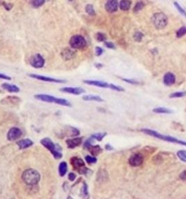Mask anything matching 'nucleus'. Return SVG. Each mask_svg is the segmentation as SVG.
I'll list each match as a JSON object with an SVG mask.
<instances>
[{
  "label": "nucleus",
  "mask_w": 186,
  "mask_h": 199,
  "mask_svg": "<svg viewBox=\"0 0 186 199\" xmlns=\"http://www.w3.org/2000/svg\"><path fill=\"white\" fill-rule=\"evenodd\" d=\"M40 174L37 170L29 168L22 174V179L27 185L33 186L37 185L40 181Z\"/></svg>",
  "instance_id": "f257e3e1"
},
{
  "label": "nucleus",
  "mask_w": 186,
  "mask_h": 199,
  "mask_svg": "<svg viewBox=\"0 0 186 199\" xmlns=\"http://www.w3.org/2000/svg\"><path fill=\"white\" fill-rule=\"evenodd\" d=\"M34 98L37 100L44 101V102H50V103H55L62 106L65 107H71V104L67 99L58 98V97L52 96L47 95V94H37L34 96Z\"/></svg>",
  "instance_id": "f03ea898"
},
{
  "label": "nucleus",
  "mask_w": 186,
  "mask_h": 199,
  "mask_svg": "<svg viewBox=\"0 0 186 199\" xmlns=\"http://www.w3.org/2000/svg\"><path fill=\"white\" fill-rule=\"evenodd\" d=\"M142 131L143 133H145L146 134L149 135V136L156 137V138H158V139H161L167 141V142H172V143L180 144H182V145H185L186 146V142H183V141L179 140V139H177L174 138V137H171V136H164V135L159 134V133L156 132V131L149 130V129H142Z\"/></svg>",
  "instance_id": "7ed1b4c3"
},
{
  "label": "nucleus",
  "mask_w": 186,
  "mask_h": 199,
  "mask_svg": "<svg viewBox=\"0 0 186 199\" xmlns=\"http://www.w3.org/2000/svg\"><path fill=\"white\" fill-rule=\"evenodd\" d=\"M40 142L44 147H46L48 150H50V153L52 154V155H53L55 159H60L63 157V154L58 149L56 144H54L50 138L42 139Z\"/></svg>",
  "instance_id": "20e7f679"
},
{
  "label": "nucleus",
  "mask_w": 186,
  "mask_h": 199,
  "mask_svg": "<svg viewBox=\"0 0 186 199\" xmlns=\"http://www.w3.org/2000/svg\"><path fill=\"white\" fill-rule=\"evenodd\" d=\"M152 22L156 29H162L165 28L168 23V19L166 15L162 13H155L152 17Z\"/></svg>",
  "instance_id": "39448f33"
},
{
  "label": "nucleus",
  "mask_w": 186,
  "mask_h": 199,
  "mask_svg": "<svg viewBox=\"0 0 186 199\" xmlns=\"http://www.w3.org/2000/svg\"><path fill=\"white\" fill-rule=\"evenodd\" d=\"M70 45L74 49H82L87 45V41L82 35H74L70 39Z\"/></svg>",
  "instance_id": "423d86ee"
},
{
  "label": "nucleus",
  "mask_w": 186,
  "mask_h": 199,
  "mask_svg": "<svg viewBox=\"0 0 186 199\" xmlns=\"http://www.w3.org/2000/svg\"><path fill=\"white\" fill-rule=\"evenodd\" d=\"M91 140L92 138L88 139L84 142V147L85 148V149L89 150L92 155H94V156H96V155H99V154L103 151V150L99 145H93Z\"/></svg>",
  "instance_id": "0eeeda50"
},
{
  "label": "nucleus",
  "mask_w": 186,
  "mask_h": 199,
  "mask_svg": "<svg viewBox=\"0 0 186 199\" xmlns=\"http://www.w3.org/2000/svg\"><path fill=\"white\" fill-rule=\"evenodd\" d=\"M45 61L40 54H36L30 59V64L36 69L42 68L44 67Z\"/></svg>",
  "instance_id": "6e6552de"
},
{
  "label": "nucleus",
  "mask_w": 186,
  "mask_h": 199,
  "mask_svg": "<svg viewBox=\"0 0 186 199\" xmlns=\"http://www.w3.org/2000/svg\"><path fill=\"white\" fill-rule=\"evenodd\" d=\"M71 164L74 168V170L77 171L79 173H80L82 169L85 168L84 161L79 157H73L71 159Z\"/></svg>",
  "instance_id": "1a4fd4ad"
},
{
  "label": "nucleus",
  "mask_w": 186,
  "mask_h": 199,
  "mask_svg": "<svg viewBox=\"0 0 186 199\" xmlns=\"http://www.w3.org/2000/svg\"><path fill=\"white\" fill-rule=\"evenodd\" d=\"M29 77L31 78L37 79V80H42L44 82H55V83H63L65 81L64 80H59V79H55L52 78H49V77L44 76V75L40 74H29Z\"/></svg>",
  "instance_id": "9d476101"
},
{
  "label": "nucleus",
  "mask_w": 186,
  "mask_h": 199,
  "mask_svg": "<svg viewBox=\"0 0 186 199\" xmlns=\"http://www.w3.org/2000/svg\"><path fill=\"white\" fill-rule=\"evenodd\" d=\"M22 136V131L19 128L13 127L9 130L7 133V139L10 141H16Z\"/></svg>",
  "instance_id": "9b49d317"
},
{
  "label": "nucleus",
  "mask_w": 186,
  "mask_h": 199,
  "mask_svg": "<svg viewBox=\"0 0 186 199\" xmlns=\"http://www.w3.org/2000/svg\"><path fill=\"white\" fill-rule=\"evenodd\" d=\"M144 157L141 154H135V155H132V156L129 157V164L131 165L132 166H139L143 163Z\"/></svg>",
  "instance_id": "f8f14e48"
},
{
  "label": "nucleus",
  "mask_w": 186,
  "mask_h": 199,
  "mask_svg": "<svg viewBox=\"0 0 186 199\" xmlns=\"http://www.w3.org/2000/svg\"><path fill=\"white\" fill-rule=\"evenodd\" d=\"M60 91L74 95H80L85 93V90L80 87H64L61 88Z\"/></svg>",
  "instance_id": "ddd939ff"
},
{
  "label": "nucleus",
  "mask_w": 186,
  "mask_h": 199,
  "mask_svg": "<svg viewBox=\"0 0 186 199\" xmlns=\"http://www.w3.org/2000/svg\"><path fill=\"white\" fill-rule=\"evenodd\" d=\"M82 142V137H76V138L74 139H68L65 141L69 149H74V148L79 146Z\"/></svg>",
  "instance_id": "4468645a"
},
{
  "label": "nucleus",
  "mask_w": 186,
  "mask_h": 199,
  "mask_svg": "<svg viewBox=\"0 0 186 199\" xmlns=\"http://www.w3.org/2000/svg\"><path fill=\"white\" fill-rule=\"evenodd\" d=\"M84 82L85 84H87V85H94V86H97V87L103 88H110V84L107 83V82L104 81H100V80H84Z\"/></svg>",
  "instance_id": "2eb2a0df"
},
{
  "label": "nucleus",
  "mask_w": 186,
  "mask_h": 199,
  "mask_svg": "<svg viewBox=\"0 0 186 199\" xmlns=\"http://www.w3.org/2000/svg\"><path fill=\"white\" fill-rule=\"evenodd\" d=\"M118 0H108L106 4V10L111 13L116 12L118 10Z\"/></svg>",
  "instance_id": "dca6fc26"
},
{
  "label": "nucleus",
  "mask_w": 186,
  "mask_h": 199,
  "mask_svg": "<svg viewBox=\"0 0 186 199\" xmlns=\"http://www.w3.org/2000/svg\"><path fill=\"white\" fill-rule=\"evenodd\" d=\"M17 144H18L19 149L24 150L32 146L33 144V142H32V140H31L30 139H23L18 141V142H17Z\"/></svg>",
  "instance_id": "f3484780"
},
{
  "label": "nucleus",
  "mask_w": 186,
  "mask_h": 199,
  "mask_svg": "<svg viewBox=\"0 0 186 199\" xmlns=\"http://www.w3.org/2000/svg\"><path fill=\"white\" fill-rule=\"evenodd\" d=\"M175 82V76L171 72H167L164 76V83L166 85H172Z\"/></svg>",
  "instance_id": "a211bd4d"
},
{
  "label": "nucleus",
  "mask_w": 186,
  "mask_h": 199,
  "mask_svg": "<svg viewBox=\"0 0 186 199\" xmlns=\"http://www.w3.org/2000/svg\"><path fill=\"white\" fill-rule=\"evenodd\" d=\"M2 88H4L5 90H6L8 92H10V93H18L20 91L19 88L17 85H12V84L9 83H3L2 85Z\"/></svg>",
  "instance_id": "6ab92c4d"
},
{
  "label": "nucleus",
  "mask_w": 186,
  "mask_h": 199,
  "mask_svg": "<svg viewBox=\"0 0 186 199\" xmlns=\"http://www.w3.org/2000/svg\"><path fill=\"white\" fill-rule=\"evenodd\" d=\"M62 57L65 60H70L73 58H74L75 56V52L74 50L69 49V48H66L62 52Z\"/></svg>",
  "instance_id": "aec40b11"
},
{
  "label": "nucleus",
  "mask_w": 186,
  "mask_h": 199,
  "mask_svg": "<svg viewBox=\"0 0 186 199\" xmlns=\"http://www.w3.org/2000/svg\"><path fill=\"white\" fill-rule=\"evenodd\" d=\"M82 99L84 101H97V102H102V101H103V99L101 97L95 95H85L82 97Z\"/></svg>",
  "instance_id": "412c9836"
},
{
  "label": "nucleus",
  "mask_w": 186,
  "mask_h": 199,
  "mask_svg": "<svg viewBox=\"0 0 186 199\" xmlns=\"http://www.w3.org/2000/svg\"><path fill=\"white\" fill-rule=\"evenodd\" d=\"M67 170H68V166H67L66 162L63 161V162L60 163L59 167H58V172H59L60 176H64L65 175V174L67 173Z\"/></svg>",
  "instance_id": "4be33fe9"
},
{
  "label": "nucleus",
  "mask_w": 186,
  "mask_h": 199,
  "mask_svg": "<svg viewBox=\"0 0 186 199\" xmlns=\"http://www.w3.org/2000/svg\"><path fill=\"white\" fill-rule=\"evenodd\" d=\"M131 5H132V2L131 1H129V0H121V1L120 2L119 7L121 10L126 11V10H128L130 8Z\"/></svg>",
  "instance_id": "5701e85b"
},
{
  "label": "nucleus",
  "mask_w": 186,
  "mask_h": 199,
  "mask_svg": "<svg viewBox=\"0 0 186 199\" xmlns=\"http://www.w3.org/2000/svg\"><path fill=\"white\" fill-rule=\"evenodd\" d=\"M153 111L154 112H156V113H164V114H170L172 113V110H169V109L167 108H163V107H159V108H155L153 109Z\"/></svg>",
  "instance_id": "b1692460"
},
{
  "label": "nucleus",
  "mask_w": 186,
  "mask_h": 199,
  "mask_svg": "<svg viewBox=\"0 0 186 199\" xmlns=\"http://www.w3.org/2000/svg\"><path fill=\"white\" fill-rule=\"evenodd\" d=\"M106 136V133H97V134H94L92 135L91 137H93V139H96L97 141H101Z\"/></svg>",
  "instance_id": "393cba45"
},
{
  "label": "nucleus",
  "mask_w": 186,
  "mask_h": 199,
  "mask_svg": "<svg viewBox=\"0 0 186 199\" xmlns=\"http://www.w3.org/2000/svg\"><path fill=\"white\" fill-rule=\"evenodd\" d=\"M44 2L45 0H32V1H31V4H32V6L33 7L37 8V7H41L42 5H44Z\"/></svg>",
  "instance_id": "a878e982"
},
{
  "label": "nucleus",
  "mask_w": 186,
  "mask_h": 199,
  "mask_svg": "<svg viewBox=\"0 0 186 199\" xmlns=\"http://www.w3.org/2000/svg\"><path fill=\"white\" fill-rule=\"evenodd\" d=\"M85 161L86 162L89 164H93V163H95L97 161V157L94 156H90V155H87L85 157Z\"/></svg>",
  "instance_id": "bb28decb"
},
{
  "label": "nucleus",
  "mask_w": 186,
  "mask_h": 199,
  "mask_svg": "<svg viewBox=\"0 0 186 199\" xmlns=\"http://www.w3.org/2000/svg\"><path fill=\"white\" fill-rule=\"evenodd\" d=\"M144 7V3L142 2H138V3L136 4V5H135V6L134 7V10H133V11H134L135 13H138L139 12V11L140 10H141L142 8H143Z\"/></svg>",
  "instance_id": "cd10ccee"
},
{
  "label": "nucleus",
  "mask_w": 186,
  "mask_h": 199,
  "mask_svg": "<svg viewBox=\"0 0 186 199\" xmlns=\"http://www.w3.org/2000/svg\"><path fill=\"white\" fill-rule=\"evenodd\" d=\"M177 156L180 157V160L186 163V151H185V150H180V151H178Z\"/></svg>",
  "instance_id": "c85d7f7f"
},
{
  "label": "nucleus",
  "mask_w": 186,
  "mask_h": 199,
  "mask_svg": "<svg viewBox=\"0 0 186 199\" xmlns=\"http://www.w3.org/2000/svg\"><path fill=\"white\" fill-rule=\"evenodd\" d=\"M86 12L89 15H90V16H93L95 15V10H94V7L92 5H87V6H86Z\"/></svg>",
  "instance_id": "c756f323"
},
{
  "label": "nucleus",
  "mask_w": 186,
  "mask_h": 199,
  "mask_svg": "<svg viewBox=\"0 0 186 199\" xmlns=\"http://www.w3.org/2000/svg\"><path fill=\"white\" fill-rule=\"evenodd\" d=\"M185 95L186 92H176V93H172L170 97V98H180V97H183Z\"/></svg>",
  "instance_id": "7c9ffc66"
},
{
  "label": "nucleus",
  "mask_w": 186,
  "mask_h": 199,
  "mask_svg": "<svg viewBox=\"0 0 186 199\" xmlns=\"http://www.w3.org/2000/svg\"><path fill=\"white\" fill-rule=\"evenodd\" d=\"M185 34H186V27L180 28V29L177 31V37L178 38L183 37L184 35Z\"/></svg>",
  "instance_id": "2f4dec72"
},
{
  "label": "nucleus",
  "mask_w": 186,
  "mask_h": 199,
  "mask_svg": "<svg viewBox=\"0 0 186 199\" xmlns=\"http://www.w3.org/2000/svg\"><path fill=\"white\" fill-rule=\"evenodd\" d=\"M133 37H134L135 41H137V42H140V41L142 40V37H143V34H142L141 32H140V31H137V32H135Z\"/></svg>",
  "instance_id": "473e14b6"
},
{
  "label": "nucleus",
  "mask_w": 186,
  "mask_h": 199,
  "mask_svg": "<svg viewBox=\"0 0 186 199\" xmlns=\"http://www.w3.org/2000/svg\"><path fill=\"white\" fill-rule=\"evenodd\" d=\"M96 39L99 42H104L106 39V36L103 33L98 32L96 34Z\"/></svg>",
  "instance_id": "72a5a7b5"
},
{
  "label": "nucleus",
  "mask_w": 186,
  "mask_h": 199,
  "mask_svg": "<svg viewBox=\"0 0 186 199\" xmlns=\"http://www.w3.org/2000/svg\"><path fill=\"white\" fill-rule=\"evenodd\" d=\"M174 5H175V7H176V8H177V10H178V11H179V12H180V13H181V14H182V15H183V16H185V17H186V12H185V10H183V8H182V7H181V6H180V5H179V4H178L177 2H174Z\"/></svg>",
  "instance_id": "f704fd0d"
},
{
  "label": "nucleus",
  "mask_w": 186,
  "mask_h": 199,
  "mask_svg": "<svg viewBox=\"0 0 186 199\" xmlns=\"http://www.w3.org/2000/svg\"><path fill=\"white\" fill-rule=\"evenodd\" d=\"M110 88H111V89L115 90V91H125V90H124L121 87H120V86L115 85H114V84H110Z\"/></svg>",
  "instance_id": "c9c22d12"
},
{
  "label": "nucleus",
  "mask_w": 186,
  "mask_h": 199,
  "mask_svg": "<svg viewBox=\"0 0 186 199\" xmlns=\"http://www.w3.org/2000/svg\"><path fill=\"white\" fill-rule=\"evenodd\" d=\"M103 50L100 48V47H96V48H95V54H96L97 56H101L103 54Z\"/></svg>",
  "instance_id": "e433bc0d"
},
{
  "label": "nucleus",
  "mask_w": 186,
  "mask_h": 199,
  "mask_svg": "<svg viewBox=\"0 0 186 199\" xmlns=\"http://www.w3.org/2000/svg\"><path fill=\"white\" fill-rule=\"evenodd\" d=\"M105 45H106L108 48H111V49H115V45H114V44L111 42H105Z\"/></svg>",
  "instance_id": "4c0bfd02"
},
{
  "label": "nucleus",
  "mask_w": 186,
  "mask_h": 199,
  "mask_svg": "<svg viewBox=\"0 0 186 199\" xmlns=\"http://www.w3.org/2000/svg\"><path fill=\"white\" fill-rule=\"evenodd\" d=\"M76 175L74 173H70L68 174V179L70 180V181L71 182L74 181V180L76 179Z\"/></svg>",
  "instance_id": "58836bf2"
},
{
  "label": "nucleus",
  "mask_w": 186,
  "mask_h": 199,
  "mask_svg": "<svg viewBox=\"0 0 186 199\" xmlns=\"http://www.w3.org/2000/svg\"><path fill=\"white\" fill-rule=\"evenodd\" d=\"M0 79H4V80H11V78H10V77L7 76V75H6V74H1V73H0Z\"/></svg>",
  "instance_id": "ea45409f"
},
{
  "label": "nucleus",
  "mask_w": 186,
  "mask_h": 199,
  "mask_svg": "<svg viewBox=\"0 0 186 199\" xmlns=\"http://www.w3.org/2000/svg\"><path fill=\"white\" fill-rule=\"evenodd\" d=\"M180 177L181 179L184 180V181H186V171H184V172L180 174Z\"/></svg>",
  "instance_id": "a19ab883"
},
{
  "label": "nucleus",
  "mask_w": 186,
  "mask_h": 199,
  "mask_svg": "<svg viewBox=\"0 0 186 199\" xmlns=\"http://www.w3.org/2000/svg\"><path fill=\"white\" fill-rule=\"evenodd\" d=\"M83 193L84 195H88V191H87V186L85 183H84V186H83Z\"/></svg>",
  "instance_id": "79ce46f5"
},
{
  "label": "nucleus",
  "mask_w": 186,
  "mask_h": 199,
  "mask_svg": "<svg viewBox=\"0 0 186 199\" xmlns=\"http://www.w3.org/2000/svg\"><path fill=\"white\" fill-rule=\"evenodd\" d=\"M106 149L108 150H113V148L111 147V145H109V144H106Z\"/></svg>",
  "instance_id": "37998d69"
},
{
  "label": "nucleus",
  "mask_w": 186,
  "mask_h": 199,
  "mask_svg": "<svg viewBox=\"0 0 186 199\" xmlns=\"http://www.w3.org/2000/svg\"><path fill=\"white\" fill-rule=\"evenodd\" d=\"M68 1H73V0H68Z\"/></svg>",
  "instance_id": "c03bdc74"
}]
</instances>
